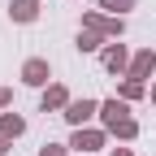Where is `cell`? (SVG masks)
I'll return each instance as SVG.
<instances>
[{"label": "cell", "instance_id": "6da1fadb", "mask_svg": "<svg viewBox=\"0 0 156 156\" xmlns=\"http://www.w3.org/2000/svg\"><path fill=\"white\" fill-rule=\"evenodd\" d=\"M100 113H104V126H108L113 134H122V139H134V134H139V126H134V117H126V104L108 100V104H100Z\"/></svg>", "mask_w": 156, "mask_h": 156}, {"label": "cell", "instance_id": "7a4b0ae2", "mask_svg": "<svg viewBox=\"0 0 156 156\" xmlns=\"http://www.w3.org/2000/svg\"><path fill=\"white\" fill-rule=\"evenodd\" d=\"M95 108H100L95 100H69V104H65V122H69V126H83Z\"/></svg>", "mask_w": 156, "mask_h": 156}, {"label": "cell", "instance_id": "3957f363", "mask_svg": "<svg viewBox=\"0 0 156 156\" xmlns=\"http://www.w3.org/2000/svg\"><path fill=\"white\" fill-rule=\"evenodd\" d=\"M87 30H95V35H122V17H100V13H87Z\"/></svg>", "mask_w": 156, "mask_h": 156}, {"label": "cell", "instance_id": "277c9868", "mask_svg": "<svg viewBox=\"0 0 156 156\" xmlns=\"http://www.w3.org/2000/svg\"><path fill=\"white\" fill-rule=\"evenodd\" d=\"M22 78H26L30 87H44L48 83V61H26L22 65Z\"/></svg>", "mask_w": 156, "mask_h": 156}, {"label": "cell", "instance_id": "5b68a950", "mask_svg": "<svg viewBox=\"0 0 156 156\" xmlns=\"http://www.w3.org/2000/svg\"><path fill=\"white\" fill-rule=\"evenodd\" d=\"M100 143H104L100 130H83V126H78V134H74V147H78V152H95Z\"/></svg>", "mask_w": 156, "mask_h": 156}, {"label": "cell", "instance_id": "8992f818", "mask_svg": "<svg viewBox=\"0 0 156 156\" xmlns=\"http://www.w3.org/2000/svg\"><path fill=\"white\" fill-rule=\"evenodd\" d=\"M13 22H35L39 17V0H13Z\"/></svg>", "mask_w": 156, "mask_h": 156}, {"label": "cell", "instance_id": "52a82bcc", "mask_svg": "<svg viewBox=\"0 0 156 156\" xmlns=\"http://www.w3.org/2000/svg\"><path fill=\"white\" fill-rule=\"evenodd\" d=\"M22 130H26V122L17 113H5V117H0V134H5V139H17Z\"/></svg>", "mask_w": 156, "mask_h": 156}, {"label": "cell", "instance_id": "ba28073f", "mask_svg": "<svg viewBox=\"0 0 156 156\" xmlns=\"http://www.w3.org/2000/svg\"><path fill=\"white\" fill-rule=\"evenodd\" d=\"M152 65H156V56H152V52H139V56H134V65H130V78H147Z\"/></svg>", "mask_w": 156, "mask_h": 156}, {"label": "cell", "instance_id": "9c48e42d", "mask_svg": "<svg viewBox=\"0 0 156 156\" xmlns=\"http://www.w3.org/2000/svg\"><path fill=\"white\" fill-rule=\"evenodd\" d=\"M104 65H108V69H122V65H126V48H122V44H117V48H104Z\"/></svg>", "mask_w": 156, "mask_h": 156}, {"label": "cell", "instance_id": "30bf717a", "mask_svg": "<svg viewBox=\"0 0 156 156\" xmlns=\"http://www.w3.org/2000/svg\"><path fill=\"white\" fill-rule=\"evenodd\" d=\"M143 95V78H126L122 83V100H139Z\"/></svg>", "mask_w": 156, "mask_h": 156}, {"label": "cell", "instance_id": "8fae6325", "mask_svg": "<svg viewBox=\"0 0 156 156\" xmlns=\"http://www.w3.org/2000/svg\"><path fill=\"white\" fill-rule=\"evenodd\" d=\"M61 104H69V100H65V87H48V95H44V108H61Z\"/></svg>", "mask_w": 156, "mask_h": 156}, {"label": "cell", "instance_id": "7c38bea8", "mask_svg": "<svg viewBox=\"0 0 156 156\" xmlns=\"http://www.w3.org/2000/svg\"><path fill=\"white\" fill-rule=\"evenodd\" d=\"M78 48H83V52H91V48H100V35H95V30H87V35H78Z\"/></svg>", "mask_w": 156, "mask_h": 156}, {"label": "cell", "instance_id": "4fadbf2b", "mask_svg": "<svg viewBox=\"0 0 156 156\" xmlns=\"http://www.w3.org/2000/svg\"><path fill=\"white\" fill-rule=\"evenodd\" d=\"M100 5H104V9H113V13H126L134 0H100Z\"/></svg>", "mask_w": 156, "mask_h": 156}, {"label": "cell", "instance_id": "5bb4252c", "mask_svg": "<svg viewBox=\"0 0 156 156\" xmlns=\"http://www.w3.org/2000/svg\"><path fill=\"white\" fill-rule=\"evenodd\" d=\"M39 156H65V152H61V147H52V143H48L44 152H39Z\"/></svg>", "mask_w": 156, "mask_h": 156}, {"label": "cell", "instance_id": "9a60e30c", "mask_svg": "<svg viewBox=\"0 0 156 156\" xmlns=\"http://www.w3.org/2000/svg\"><path fill=\"white\" fill-rule=\"evenodd\" d=\"M0 104H9V91H5V87H0Z\"/></svg>", "mask_w": 156, "mask_h": 156}, {"label": "cell", "instance_id": "2e32d148", "mask_svg": "<svg viewBox=\"0 0 156 156\" xmlns=\"http://www.w3.org/2000/svg\"><path fill=\"white\" fill-rule=\"evenodd\" d=\"M117 156H130V152H126V147H117Z\"/></svg>", "mask_w": 156, "mask_h": 156}, {"label": "cell", "instance_id": "e0dca14e", "mask_svg": "<svg viewBox=\"0 0 156 156\" xmlns=\"http://www.w3.org/2000/svg\"><path fill=\"white\" fill-rule=\"evenodd\" d=\"M0 152H5V139H0Z\"/></svg>", "mask_w": 156, "mask_h": 156}, {"label": "cell", "instance_id": "ac0fdd59", "mask_svg": "<svg viewBox=\"0 0 156 156\" xmlns=\"http://www.w3.org/2000/svg\"><path fill=\"white\" fill-rule=\"evenodd\" d=\"M152 95H156V87H152Z\"/></svg>", "mask_w": 156, "mask_h": 156}]
</instances>
